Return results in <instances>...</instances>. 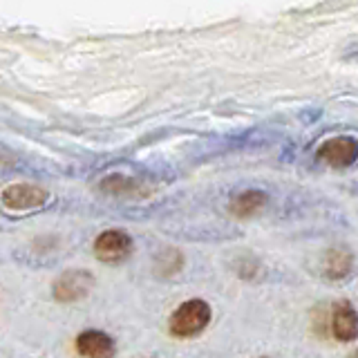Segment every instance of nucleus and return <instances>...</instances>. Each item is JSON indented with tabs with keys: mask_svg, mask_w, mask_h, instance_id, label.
<instances>
[{
	"mask_svg": "<svg viewBox=\"0 0 358 358\" xmlns=\"http://www.w3.org/2000/svg\"><path fill=\"white\" fill-rule=\"evenodd\" d=\"M210 318L213 309L208 302L201 298H190L173 311L171 320H168V331L175 338H195L208 327Z\"/></svg>",
	"mask_w": 358,
	"mask_h": 358,
	"instance_id": "nucleus-1",
	"label": "nucleus"
},
{
	"mask_svg": "<svg viewBox=\"0 0 358 358\" xmlns=\"http://www.w3.org/2000/svg\"><path fill=\"white\" fill-rule=\"evenodd\" d=\"M350 358H356V352H354V354H352V356H350Z\"/></svg>",
	"mask_w": 358,
	"mask_h": 358,
	"instance_id": "nucleus-12",
	"label": "nucleus"
},
{
	"mask_svg": "<svg viewBox=\"0 0 358 358\" xmlns=\"http://www.w3.org/2000/svg\"><path fill=\"white\" fill-rule=\"evenodd\" d=\"M134 251L132 238L121 229H108L101 231L94 240V255L96 260L106 264H121L126 262Z\"/></svg>",
	"mask_w": 358,
	"mask_h": 358,
	"instance_id": "nucleus-3",
	"label": "nucleus"
},
{
	"mask_svg": "<svg viewBox=\"0 0 358 358\" xmlns=\"http://www.w3.org/2000/svg\"><path fill=\"white\" fill-rule=\"evenodd\" d=\"M54 298L59 302H78L94 289V275L87 268H67L54 280Z\"/></svg>",
	"mask_w": 358,
	"mask_h": 358,
	"instance_id": "nucleus-4",
	"label": "nucleus"
},
{
	"mask_svg": "<svg viewBox=\"0 0 358 358\" xmlns=\"http://www.w3.org/2000/svg\"><path fill=\"white\" fill-rule=\"evenodd\" d=\"M316 155L331 168H347L356 162V141L352 137H331L318 145Z\"/></svg>",
	"mask_w": 358,
	"mask_h": 358,
	"instance_id": "nucleus-6",
	"label": "nucleus"
},
{
	"mask_svg": "<svg viewBox=\"0 0 358 358\" xmlns=\"http://www.w3.org/2000/svg\"><path fill=\"white\" fill-rule=\"evenodd\" d=\"M266 204H268V195L264 193V190L251 188V190H242V193L235 195L229 204V210L235 217L249 220V217L260 215V213L266 208Z\"/></svg>",
	"mask_w": 358,
	"mask_h": 358,
	"instance_id": "nucleus-8",
	"label": "nucleus"
},
{
	"mask_svg": "<svg viewBox=\"0 0 358 358\" xmlns=\"http://www.w3.org/2000/svg\"><path fill=\"white\" fill-rule=\"evenodd\" d=\"M329 329L334 338L338 343H354L358 336V318H356V307L352 300H341L336 302L331 309V322Z\"/></svg>",
	"mask_w": 358,
	"mask_h": 358,
	"instance_id": "nucleus-5",
	"label": "nucleus"
},
{
	"mask_svg": "<svg viewBox=\"0 0 358 358\" xmlns=\"http://www.w3.org/2000/svg\"><path fill=\"white\" fill-rule=\"evenodd\" d=\"M0 204L11 213H29L38 210L50 204V190L45 186L22 182V184H9L0 190Z\"/></svg>",
	"mask_w": 358,
	"mask_h": 358,
	"instance_id": "nucleus-2",
	"label": "nucleus"
},
{
	"mask_svg": "<svg viewBox=\"0 0 358 358\" xmlns=\"http://www.w3.org/2000/svg\"><path fill=\"white\" fill-rule=\"evenodd\" d=\"M101 190L112 197H134V195H143V186L139 182H134L130 177L123 175H112L101 182Z\"/></svg>",
	"mask_w": 358,
	"mask_h": 358,
	"instance_id": "nucleus-10",
	"label": "nucleus"
},
{
	"mask_svg": "<svg viewBox=\"0 0 358 358\" xmlns=\"http://www.w3.org/2000/svg\"><path fill=\"white\" fill-rule=\"evenodd\" d=\"M182 266H184V255L175 249H166L164 253L157 255L155 271L159 275H175Z\"/></svg>",
	"mask_w": 358,
	"mask_h": 358,
	"instance_id": "nucleus-11",
	"label": "nucleus"
},
{
	"mask_svg": "<svg viewBox=\"0 0 358 358\" xmlns=\"http://www.w3.org/2000/svg\"><path fill=\"white\" fill-rule=\"evenodd\" d=\"M76 352L83 358H115L117 345L115 338L106 331L85 329L76 336Z\"/></svg>",
	"mask_w": 358,
	"mask_h": 358,
	"instance_id": "nucleus-7",
	"label": "nucleus"
},
{
	"mask_svg": "<svg viewBox=\"0 0 358 358\" xmlns=\"http://www.w3.org/2000/svg\"><path fill=\"white\" fill-rule=\"evenodd\" d=\"M354 268V257L350 251L345 249H329L324 253V260H322V271L327 278L331 280H345L350 278Z\"/></svg>",
	"mask_w": 358,
	"mask_h": 358,
	"instance_id": "nucleus-9",
	"label": "nucleus"
}]
</instances>
